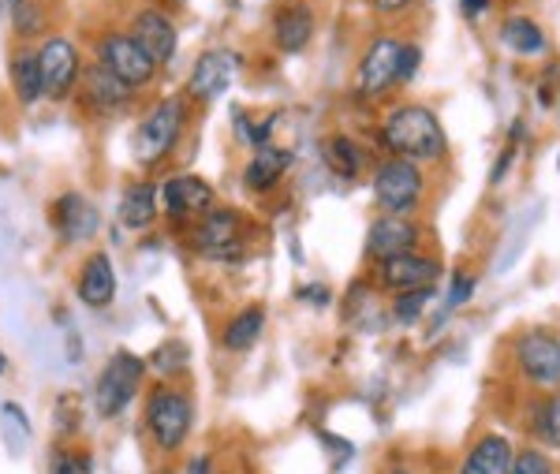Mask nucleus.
Wrapping results in <instances>:
<instances>
[{"mask_svg": "<svg viewBox=\"0 0 560 474\" xmlns=\"http://www.w3.org/2000/svg\"><path fill=\"white\" fill-rule=\"evenodd\" d=\"M377 142L388 150V158H404L415 161V165H433L448 153V135L438 113L419 102L388 108L382 127H377Z\"/></svg>", "mask_w": 560, "mask_h": 474, "instance_id": "nucleus-1", "label": "nucleus"}, {"mask_svg": "<svg viewBox=\"0 0 560 474\" xmlns=\"http://www.w3.org/2000/svg\"><path fill=\"white\" fill-rule=\"evenodd\" d=\"M195 426V404L179 385H153L147 392V433L158 452L184 449L187 433Z\"/></svg>", "mask_w": 560, "mask_h": 474, "instance_id": "nucleus-2", "label": "nucleus"}, {"mask_svg": "<svg viewBox=\"0 0 560 474\" xmlns=\"http://www.w3.org/2000/svg\"><path fill=\"white\" fill-rule=\"evenodd\" d=\"M374 203L388 217H415L427 203V176L422 165L404 158H385L374 169Z\"/></svg>", "mask_w": 560, "mask_h": 474, "instance_id": "nucleus-3", "label": "nucleus"}, {"mask_svg": "<svg viewBox=\"0 0 560 474\" xmlns=\"http://www.w3.org/2000/svg\"><path fill=\"white\" fill-rule=\"evenodd\" d=\"M184 124H187V105L184 97H161L158 105L142 116V124L135 127V161L139 165H161L168 153L176 150L179 135H184Z\"/></svg>", "mask_w": 560, "mask_h": 474, "instance_id": "nucleus-4", "label": "nucleus"}, {"mask_svg": "<svg viewBox=\"0 0 560 474\" xmlns=\"http://www.w3.org/2000/svg\"><path fill=\"white\" fill-rule=\"evenodd\" d=\"M150 362L135 351H116L113 359L105 362L102 373H97V385H94V412L102 418H116L124 407L139 396L142 378H147Z\"/></svg>", "mask_w": 560, "mask_h": 474, "instance_id": "nucleus-5", "label": "nucleus"}, {"mask_svg": "<svg viewBox=\"0 0 560 474\" xmlns=\"http://www.w3.org/2000/svg\"><path fill=\"white\" fill-rule=\"evenodd\" d=\"M520 378L538 392L560 389V336L549 330H527L512 344Z\"/></svg>", "mask_w": 560, "mask_h": 474, "instance_id": "nucleus-6", "label": "nucleus"}, {"mask_svg": "<svg viewBox=\"0 0 560 474\" xmlns=\"http://www.w3.org/2000/svg\"><path fill=\"white\" fill-rule=\"evenodd\" d=\"M94 57L102 68L113 71L116 79H124L128 86H150L153 79H158V60L150 57L147 49H142L139 42L131 38V34H120V31H108L97 38L94 45Z\"/></svg>", "mask_w": 560, "mask_h": 474, "instance_id": "nucleus-7", "label": "nucleus"}, {"mask_svg": "<svg viewBox=\"0 0 560 474\" xmlns=\"http://www.w3.org/2000/svg\"><path fill=\"white\" fill-rule=\"evenodd\" d=\"M42 60V90L52 102H65L71 97V90L79 86V76H83V57H79L75 42L60 38V34H49L38 49Z\"/></svg>", "mask_w": 560, "mask_h": 474, "instance_id": "nucleus-8", "label": "nucleus"}, {"mask_svg": "<svg viewBox=\"0 0 560 474\" xmlns=\"http://www.w3.org/2000/svg\"><path fill=\"white\" fill-rule=\"evenodd\" d=\"M400 57H404V42L377 34L366 45L363 60H359V94L363 97H385L393 86H400Z\"/></svg>", "mask_w": 560, "mask_h": 474, "instance_id": "nucleus-9", "label": "nucleus"}, {"mask_svg": "<svg viewBox=\"0 0 560 474\" xmlns=\"http://www.w3.org/2000/svg\"><path fill=\"white\" fill-rule=\"evenodd\" d=\"M213 206H217V190L206 184L202 176L179 172V176H168L165 184H161V213H165L168 221H195L198 224Z\"/></svg>", "mask_w": 560, "mask_h": 474, "instance_id": "nucleus-10", "label": "nucleus"}, {"mask_svg": "<svg viewBox=\"0 0 560 474\" xmlns=\"http://www.w3.org/2000/svg\"><path fill=\"white\" fill-rule=\"evenodd\" d=\"M377 280L388 291H419V288H438L441 280V262L433 254L411 251V254H396V258H385L377 266Z\"/></svg>", "mask_w": 560, "mask_h": 474, "instance_id": "nucleus-11", "label": "nucleus"}, {"mask_svg": "<svg viewBox=\"0 0 560 474\" xmlns=\"http://www.w3.org/2000/svg\"><path fill=\"white\" fill-rule=\"evenodd\" d=\"M131 38L158 60V68L173 63L176 57V45H179V31H176V20L165 12V8H139L131 15Z\"/></svg>", "mask_w": 560, "mask_h": 474, "instance_id": "nucleus-12", "label": "nucleus"}, {"mask_svg": "<svg viewBox=\"0 0 560 474\" xmlns=\"http://www.w3.org/2000/svg\"><path fill=\"white\" fill-rule=\"evenodd\" d=\"M49 221L60 232V240L86 243V240H94L97 228H102V213H97V206L90 203L86 195H79V190H68V195H60L57 203H52Z\"/></svg>", "mask_w": 560, "mask_h": 474, "instance_id": "nucleus-13", "label": "nucleus"}, {"mask_svg": "<svg viewBox=\"0 0 560 474\" xmlns=\"http://www.w3.org/2000/svg\"><path fill=\"white\" fill-rule=\"evenodd\" d=\"M191 235H195V247L202 254H210V258H232L243 240V217L236 209L213 206L210 213L195 224Z\"/></svg>", "mask_w": 560, "mask_h": 474, "instance_id": "nucleus-14", "label": "nucleus"}, {"mask_svg": "<svg viewBox=\"0 0 560 474\" xmlns=\"http://www.w3.org/2000/svg\"><path fill=\"white\" fill-rule=\"evenodd\" d=\"M422 240V228L411 221V217H388L382 213L366 232V254L374 262L396 258V254H411L419 251Z\"/></svg>", "mask_w": 560, "mask_h": 474, "instance_id": "nucleus-15", "label": "nucleus"}, {"mask_svg": "<svg viewBox=\"0 0 560 474\" xmlns=\"http://www.w3.org/2000/svg\"><path fill=\"white\" fill-rule=\"evenodd\" d=\"M314 26H318V15L306 0H284V4L273 12V42L280 53H303L314 38Z\"/></svg>", "mask_w": 560, "mask_h": 474, "instance_id": "nucleus-16", "label": "nucleus"}, {"mask_svg": "<svg viewBox=\"0 0 560 474\" xmlns=\"http://www.w3.org/2000/svg\"><path fill=\"white\" fill-rule=\"evenodd\" d=\"M232 71H236V57H232V53H224V49L202 53L191 68V79H187V97H195V102H202V105L217 102V97L229 90Z\"/></svg>", "mask_w": 560, "mask_h": 474, "instance_id": "nucleus-17", "label": "nucleus"}, {"mask_svg": "<svg viewBox=\"0 0 560 474\" xmlns=\"http://www.w3.org/2000/svg\"><path fill=\"white\" fill-rule=\"evenodd\" d=\"M75 296H79V303L90 310H105L116 299V269L105 251H94L83 262L79 280H75Z\"/></svg>", "mask_w": 560, "mask_h": 474, "instance_id": "nucleus-18", "label": "nucleus"}, {"mask_svg": "<svg viewBox=\"0 0 560 474\" xmlns=\"http://www.w3.org/2000/svg\"><path fill=\"white\" fill-rule=\"evenodd\" d=\"M512 460H516V444L504 433H486L459 460V474H509Z\"/></svg>", "mask_w": 560, "mask_h": 474, "instance_id": "nucleus-19", "label": "nucleus"}, {"mask_svg": "<svg viewBox=\"0 0 560 474\" xmlns=\"http://www.w3.org/2000/svg\"><path fill=\"white\" fill-rule=\"evenodd\" d=\"M292 169V150H284V146H261L255 150V158L247 161V169H243V187L250 190V195H269L280 180H284V172Z\"/></svg>", "mask_w": 560, "mask_h": 474, "instance_id": "nucleus-20", "label": "nucleus"}, {"mask_svg": "<svg viewBox=\"0 0 560 474\" xmlns=\"http://www.w3.org/2000/svg\"><path fill=\"white\" fill-rule=\"evenodd\" d=\"M135 86H128L124 79H116L113 71L102 68V63H90L83 71V97L90 102V108H97V113H116V108H124L131 102Z\"/></svg>", "mask_w": 560, "mask_h": 474, "instance_id": "nucleus-21", "label": "nucleus"}, {"mask_svg": "<svg viewBox=\"0 0 560 474\" xmlns=\"http://www.w3.org/2000/svg\"><path fill=\"white\" fill-rule=\"evenodd\" d=\"M322 161H325V169L337 180H345V184H355L366 169L363 146L351 139V135H329V139L322 142Z\"/></svg>", "mask_w": 560, "mask_h": 474, "instance_id": "nucleus-22", "label": "nucleus"}, {"mask_svg": "<svg viewBox=\"0 0 560 474\" xmlns=\"http://www.w3.org/2000/svg\"><path fill=\"white\" fill-rule=\"evenodd\" d=\"M261 333H266V307L250 303V307H243L229 317V325L221 330V348L236 351V355L250 351L261 340Z\"/></svg>", "mask_w": 560, "mask_h": 474, "instance_id": "nucleus-23", "label": "nucleus"}, {"mask_svg": "<svg viewBox=\"0 0 560 474\" xmlns=\"http://www.w3.org/2000/svg\"><path fill=\"white\" fill-rule=\"evenodd\" d=\"M161 213V198H158V187L150 180H135L128 184V190L120 195V221L131 228V232H142L158 221Z\"/></svg>", "mask_w": 560, "mask_h": 474, "instance_id": "nucleus-24", "label": "nucleus"}, {"mask_svg": "<svg viewBox=\"0 0 560 474\" xmlns=\"http://www.w3.org/2000/svg\"><path fill=\"white\" fill-rule=\"evenodd\" d=\"M8 71H12V90L23 105H34L45 97L42 90V60H38V49L31 45H15L12 49V60H8Z\"/></svg>", "mask_w": 560, "mask_h": 474, "instance_id": "nucleus-25", "label": "nucleus"}, {"mask_svg": "<svg viewBox=\"0 0 560 474\" xmlns=\"http://www.w3.org/2000/svg\"><path fill=\"white\" fill-rule=\"evenodd\" d=\"M497 38L509 53H516V57H541V53L549 49V38L546 31L538 26V20H530V15H509V20L501 23V31H497Z\"/></svg>", "mask_w": 560, "mask_h": 474, "instance_id": "nucleus-26", "label": "nucleus"}, {"mask_svg": "<svg viewBox=\"0 0 560 474\" xmlns=\"http://www.w3.org/2000/svg\"><path fill=\"white\" fill-rule=\"evenodd\" d=\"M8 12H12V31L20 38H38L49 26V12L38 4V0H8Z\"/></svg>", "mask_w": 560, "mask_h": 474, "instance_id": "nucleus-27", "label": "nucleus"}, {"mask_svg": "<svg viewBox=\"0 0 560 474\" xmlns=\"http://www.w3.org/2000/svg\"><path fill=\"white\" fill-rule=\"evenodd\" d=\"M535 437L549 449H560V389L546 392V400L535 412Z\"/></svg>", "mask_w": 560, "mask_h": 474, "instance_id": "nucleus-28", "label": "nucleus"}, {"mask_svg": "<svg viewBox=\"0 0 560 474\" xmlns=\"http://www.w3.org/2000/svg\"><path fill=\"white\" fill-rule=\"evenodd\" d=\"M438 296V288H419V291H400L393 299V322L396 325H419L422 310L430 307V299Z\"/></svg>", "mask_w": 560, "mask_h": 474, "instance_id": "nucleus-29", "label": "nucleus"}, {"mask_svg": "<svg viewBox=\"0 0 560 474\" xmlns=\"http://www.w3.org/2000/svg\"><path fill=\"white\" fill-rule=\"evenodd\" d=\"M150 367L153 370H161V378H168V373H184L187 370V348L179 340H173V344H161L158 351H153V359H150Z\"/></svg>", "mask_w": 560, "mask_h": 474, "instance_id": "nucleus-30", "label": "nucleus"}, {"mask_svg": "<svg viewBox=\"0 0 560 474\" xmlns=\"http://www.w3.org/2000/svg\"><path fill=\"white\" fill-rule=\"evenodd\" d=\"M509 474H557V463L541 449H516Z\"/></svg>", "mask_w": 560, "mask_h": 474, "instance_id": "nucleus-31", "label": "nucleus"}, {"mask_svg": "<svg viewBox=\"0 0 560 474\" xmlns=\"http://www.w3.org/2000/svg\"><path fill=\"white\" fill-rule=\"evenodd\" d=\"M49 474H90V460L71 449H57L49 455Z\"/></svg>", "mask_w": 560, "mask_h": 474, "instance_id": "nucleus-32", "label": "nucleus"}, {"mask_svg": "<svg viewBox=\"0 0 560 474\" xmlns=\"http://www.w3.org/2000/svg\"><path fill=\"white\" fill-rule=\"evenodd\" d=\"M471 296H475V277L471 273H456L453 288H448V299H445V314H453V310H459L464 303H471Z\"/></svg>", "mask_w": 560, "mask_h": 474, "instance_id": "nucleus-33", "label": "nucleus"}, {"mask_svg": "<svg viewBox=\"0 0 560 474\" xmlns=\"http://www.w3.org/2000/svg\"><path fill=\"white\" fill-rule=\"evenodd\" d=\"M419 63H422V45L404 42V57H400V83H411L419 76Z\"/></svg>", "mask_w": 560, "mask_h": 474, "instance_id": "nucleus-34", "label": "nucleus"}, {"mask_svg": "<svg viewBox=\"0 0 560 474\" xmlns=\"http://www.w3.org/2000/svg\"><path fill=\"white\" fill-rule=\"evenodd\" d=\"M512 161H516V142H509L504 146V153L493 161V172H490V184H504V176H509V169H512Z\"/></svg>", "mask_w": 560, "mask_h": 474, "instance_id": "nucleus-35", "label": "nucleus"}, {"mask_svg": "<svg viewBox=\"0 0 560 474\" xmlns=\"http://www.w3.org/2000/svg\"><path fill=\"white\" fill-rule=\"evenodd\" d=\"M300 299H303V303H311V307H329L332 303V296H329V288H325V285L300 288Z\"/></svg>", "mask_w": 560, "mask_h": 474, "instance_id": "nucleus-36", "label": "nucleus"}, {"mask_svg": "<svg viewBox=\"0 0 560 474\" xmlns=\"http://www.w3.org/2000/svg\"><path fill=\"white\" fill-rule=\"evenodd\" d=\"M411 4H415V0H370V8H374V12H382V15H400V12H408Z\"/></svg>", "mask_w": 560, "mask_h": 474, "instance_id": "nucleus-37", "label": "nucleus"}, {"mask_svg": "<svg viewBox=\"0 0 560 474\" xmlns=\"http://www.w3.org/2000/svg\"><path fill=\"white\" fill-rule=\"evenodd\" d=\"M486 8H490V0H459V12H464V20H478Z\"/></svg>", "mask_w": 560, "mask_h": 474, "instance_id": "nucleus-38", "label": "nucleus"}, {"mask_svg": "<svg viewBox=\"0 0 560 474\" xmlns=\"http://www.w3.org/2000/svg\"><path fill=\"white\" fill-rule=\"evenodd\" d=\"M4 415H12V418H15V423H20V426H23V433H31V418H26V412H23V407H20V404H4Z\"/></svg>", "mask_w": 560, "mask_h": 474, "instance_id": "nucleus-39", "label": "nucleus"}, {"mask_svg": "<svg viewBox=\"0 0 560 474\" xmlns=\"http://www.w3.org/2000/svg\"><path fill=\"white\" fill-rule=\"evenodd\" d=\"M191 474H210V460H195L191 463Z\"/></svg>", "mask_w": 560, "mask_h": 474, "instance_id": "nucleus-40", "label": "nucleus"}, {"mask_svg": "<svg viewBox=\"0 0 560 474\" xmlns=\"http://www.w3.org/2000/svg\"><path fill=\"white\" fill-rule=\"evenodd\" d=\"M0 373H8V359H4V355H0Z\"/></svg>", "mask_w": 560, "mask_h": 474, "instance_id": "nucleus-41", "label": "nucleus"}, {"mask_svg": "<svg viewBox=\"0 0 560 474\" xmlns=\"http://www.w3.org/2000/svg\"><path fill=\"white\" fill-rule=\"evenodd\" d=\"M385 474H411V471H404V467H393V471H385Z\"/></svg>", "mask_w": 560, "mask_h": 474, "instance_id": "nucleus-42", "label": "nucleus"}, {"mask_svg": "<svg viewBox=\"0 0 560 474\" xmlns=\"http://www.w3.org/2000/svg\"><path fill=\"white\" fill-rule=\"evenodd\" d=\"M168 4H184V0H168Z\"/></svg>", "mask_w": 560, "mask_h": 474, "instance_id": "nucleus-43", "label": "nucleus"}, {"mask_svg": "<svg viewBox=\"0 0 560 474\" xmlns=\"http://www.w3.org/2000/svg\"><path fill=\"white\" fill-rule=\"evenodd\" d=\"M557 169H560V153H557Z\"/></svg>", "mask_w": 560, "mask_h": 474, "instance_id": "nucleus-44", "label": "nucleus"}]
</instances>
